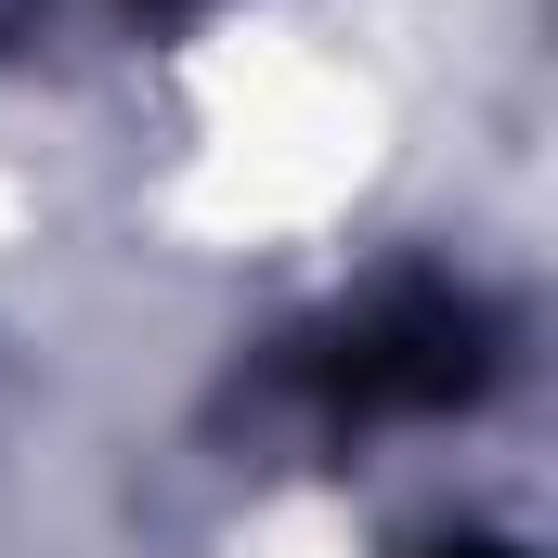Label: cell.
<instances>
[{"label": "cell", "mask_w": 558, "mask_h": 558, "mask_svg": "<svg viewBox=\"0 0 558 558\" xmlns=\"http://www.w3.org/2000/svg\"><path fill=\"white\" fill-rule=\"evenodd\" d=\"M454 558H507V546H454Z\"/></svg>", "instance_id": "6da1fadb"}]
</instances>
